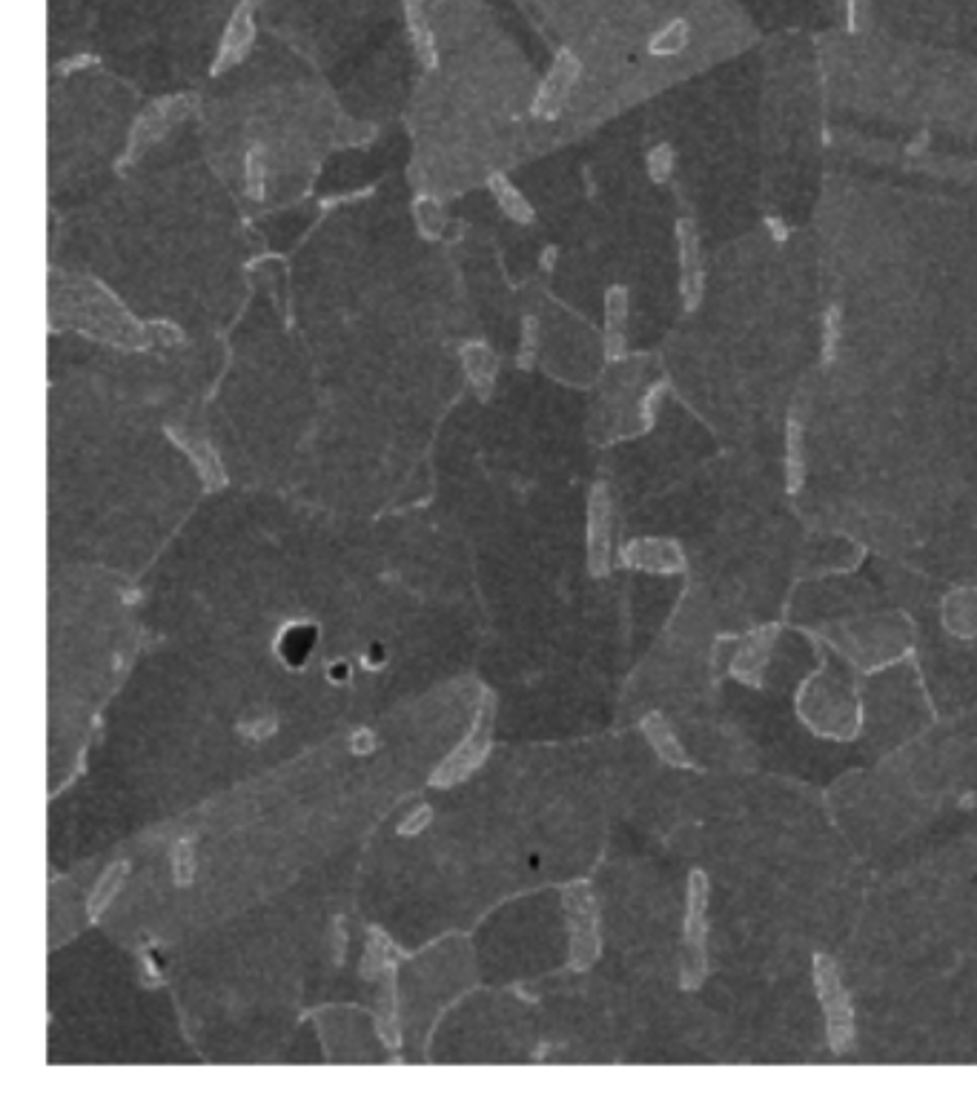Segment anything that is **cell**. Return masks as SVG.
Returning <instances> with one entry per match:
<instances>
[{
    "label": "cell",
    "mask_w": 977,
    "mask_h": 1103,
    "mask_svg": "<svg viewBox=\"0 0 977 1103\" xmlns=\"http://www.w3.org/2000/svg\"><path fill=\"white\" fill-rule=\"evenodd\" d=\"M588 568L594 576L611 568V493L602 482L588 493Z\"/></svg>",
    "instance_id": "5"
},
{
    "label": "cell",
    "mask_w": 977,
    "mask_h": 1103,
    "mask_svg": "<svg viewBox=\"0 0 977 1103\" xmlns=\"http://www.w3.org/2000/svg\"><path fill=\"white\" fill-rule=\"evenodd\" d=\"M602 310H605V330H602L605 361L619 364L628 359V313H631L628 284H611L602 298Z\"/></svg>",
    "instance_id": "6"
},
{
    "label": "cell",
    "mask_w": 977,
    "mask_h": 1103,
    "mask_svg": "<svg viewBox=\"0 0 977 1103\" xmlns=\"http://www.w3.org/2000/svg\"><path fill=\"white\" fill-rule=\"evenodd\" d=\"M413 218H416V227L425 238H439V233H442V207L433 198H427V195L416 198Z\"/></svg>",
    "instance_id": "20"
},
{
    "label": "cell",
    "mask_w": 977,
    "mask_h": 1103,
    "mask_svg": "<svg viewBox=\"0 0 977 1103\" xmlns=\"http://www.w3.org/2000/svg\"><path fill=\"white\" fill-rule=\"evenodd\" d=\"M192 107H195V98H192V95H167V98L152 101V104H149V107L135 118V124H132V129H129L127 149H124V155H121L118 167L124 170V167H129V164H135V161H138V158H141L152 144H158V141H161L172 127H178V124L190 115Z\"/></svg>",
    "instance_id": "1"
},
{
    "label": "cell",
    "mask_w": 977,
    "mask_h": 1103,
    "mask_svg": "<svg viewBox=\"0 0 977 1103\" xmlns=\"http://www.w3.org/2000/svg\"><path fill=\"white\" fill-rule=\"evenodd\" d=\"M863 12H866V0H849V6H846L849 32H860V26H863Z\"/></svg>",
    "instance_id": "26"
},
{
    "label": "cell",
    "mask_w": 977,
    "mask_h": 1103,
    "mask_svg": "<svg viewBox=\"0 0 977 1103\" xmlns=\"http://www.w3.org/2000/svg\"><path fill=\"white\" fill-rule=\"evenodd\" d=\"M313 628L310 625H301V628H290L287 631V637H284V642H281V654H284V659L290 662V665H301L304 662V657H307V651L313 648Z\"/></svg>",
    "instance_id": "21"
},
{
    "label": "cell",
    "mask_w": 977,
    "mask_h": 1103,
    "mask_svg": "<svg viewBox=\"0 0 977 1103\" xmlns=\"http://www.w3.org/2000/svg\"><path fill=\"white\" fill-rule=\"evenodd\" d=\"M568 906H571L576 966H588V960L596 955V917L591 909V897L579 886L568 894Z\"/></svg>",
    "instance_id": "11"
},
{
    "label": "cell",
    "mask_w": 977,
    "mask_h": 1103,
    "mask_svg": "<svg viewBox=\"0 0 977 1103\" xmlns=\"http://www.w3.org/2000/svg\"><path fill=\"white\" fill-rule=\"evenodd\" d=\"M404 23H407V38L413 46V55L419 58V64L425 69H439V49H436V35L427 21L425 0H404Z\"/></svg>",
    "instance_id": "12"
},
{
    "label": "cell",
    "mask_w": 977,
    "mask_h": 1103,
    "mask_svg": "<svg viewBox=\"0 0 977 1103\" xmlns=\"http://www.w3.org/2000/svg\"><path fill=\"white\" fill-rule=\"evenodd\" d=\"M677 238V267H680V298L685 313H697L705 298V261H702L700 230L694 218H680L674 224Z\"/></svg>",
    "instance_id": "2"
},
{
    "label": "cell",
    "mask_w": 977,
    "mask_h": 1103,
    "mask_svg": "<svg viewBox=\"0 0 977 1103\" xmlns=\"http://www.w3.org/2000/svg\"><path fill=\"white\" fill-rule=\"evenodd\" d=\"M840 339H843V307L829 304L823 313V339H820V364L829 367L837 361L840 353Z\"/></svg>",
    "instance_id": "17"
},
{
    "label": "cell",
    "mask_w": 977,
    "mask_h": 1103,
    "mask_svg": "<svg viewBox=\"0 0 977 1103\" xmlns=\"http://www.w3.org/2000/svg\"><path fill=\"white\" fill-rule=\"evenodd\" d=\"M622 562L651 573H677L685 568L680 545L668 539H634L622 548Z\"/></svg>",
    "instance_id": "7"
},
{
    "label": "cell",
    "mask_w": 977,
    "mask_h": 1103,
    "mask_svg": "<svg viewBox=\"0 0 977 1103\" xmlns=\"http://www.w3.org/2000/svg\"><path fill=\"white\" fill-rule=\"evenodd\" d=\"M244 192L250 201H264L267 192V161H264V147L253 144L244 155Z\"/></svg>",
    "instance_id": "16"
},
{
    "label": "cell",
    "mask_w": 977,
    "mask_h": 1103,
    "mask_svg": "<svg viewBox=\"0 0 977 1103\" xmlns=\"http://www.w3.org/2000/svg\"><path fill=\"white\" fill-rule=\"evenodd\" d=\"M582 75V61L576 58L571 49H559L553 58L548 75L542 78V84L536 89L531 104V115L539 121H556L562 115V109L568 104L576 81Z\"/></svg>",
    "instance_id": "3"
},
{
    "label": "cell",
    "mask_w": 977,
    "mask_h": 1103,
    "mask_svg": "<svg viewBox=\"0 0 977 1103\" xmlns=\"http://www.w3.org/2000/svg\"><path fill=\"white\" fill-rule=\"evenodd\" d=\"M674 167H677V149H674V144H668V141H659V144H654V147L648 149V155H645V170H648V178L654 181V184H668L671 181V175H674Z\"/></svg>",
    "instance_id": "18"
},
{
    "label": "cell",
    "mask_w": 977,
    "mask_h": 1103,
    "mask_svg": "<svg viewBox=\"0 0 977 1103\" xmlns=\"http://www.w3.org/2000/svg\"><path fill=\"white\" fill-rule=\"evenodd\" d=\"M691 41V26L685 18H674L668 21L657 35L648 41V52L657 55V58H671V55H680L682 49Z\"/></svg>",
    "instance_id": "15"
},
{
    "label": "cell",
    "mask_w": 977,
    "mask_h": 1103,
    "mask_svg": "<svg viewBox=\"0 0 977 1103\" xmlns=\"http://www.w3.org/2000/svg\"><path fill=\"white\" fill-rule=\"evenodd\" d=\"M488 190L493 195V201H496V207L508 215L513 224H522V227L536 224V207H533L531 201H528V195L519 190L505 172H490Z\"/></svg>",
    "instance_id": "13"
},
{
    "label": "cell",
    "mask_w": 977,
    "mask_h": 1103,
    "mask_svg": "<svg viewBox=\"0 0 977 1103\" xmlns=\"http://www.w3.org/2000/svg\"><path fill=\"white\" fill-rule=\"evenodd\" d=\"M264 0H238L227 21V29L221 35V43H218V52H215L213 61V75H221L227 69L238 66L253 49L255 43V12L261 9Z\"/></svg>",
    "instance_id": "4"
},
{
    "label": "cell",
    "mask_w": 977,
    "mask_h": 1103,
    "mask_svg": "<svg viewBox=\"0 0 977 1103\" xmlns=\"http://www.w3.org/2000/svg\"><path fill=\"white\" fill-rule=\"evenodd\" d=\"M459 361H462V370L468 376L470 387L476 390V396L482 402H488L493 396V387H496V370H499L496 353L485 341H465L459 347Z\"/></svg>",
    "instance_id": "10"
},
{
    "label": "cell",
    "mask_w": 977,
    "mask_h": 1103,
    "mask_svg": "<svg viewBox=\"0 0 977 1103\" xmlns=\"http://www.w3.org/2000/svg\"><path fill=\"white\" fill-rule=\"evenodd\" d=\"M763 224L774 244H786L788 238H791V227L786 224V218H780V215H765Z\"/></svg>",
    "instance_id": "25"
},
{
    "label": "cell",
    "mask_w": 977,
    "mask_h": 1103,
    "mask_svg": "<svg viewBox=\"0 0 977 1103\" xmlns=\"http://www.w3.org/2000/svg\"><path fill=\"white\" fill-rule=\"evenodd\" d=\"M488 725H490V714L485 711V714H479V720H476V725H473V731H470L468 740L459 745V748L450 754V760H447V763L433 774V783L450 785V783H456V780H465L470 771L485 760V751H488Z\"/></svg>",
    "instance_id": "8"
},
{
    "label": "cell",
    "mask_w": 977,
    "mask_h": 1103,
    "mask_svg": "<svg viewBox=\"0 0 977 1103\" xmlns=\"http://www.w3.org/2000/svg\"><path fill=\"white\" fill-rule=\"evenodd\" d=\"M356 748H359V751H362V748H370V737H367V740H364V737H359V743H356Z\"/></svg>",
    "instance_id": "28"
},
{
    "label": "cell",
    "mask_w": 977,
    "mask_h": 1103,
    "mask_svg": "<svg viewBox=\"0 0 977 1103\" xmlns=\"http://www.w3.org/2000/svg\"><path fill=\"white\" fill-rule=\"evenodd\" d=\"M536 353H539V319L522 316V339H519V353H516L519 370H531Z\"/></svg>",
    "instance_id": "22"
},
{
    "label": "cell",
    "mask_w": 977,
    "mask_h": 1103,
    "mask_svg": "<svg viewBox=\"0 0 977 1103\" xmlns=\"http://www.w3.org/2000/svg\"><path fill=\"white\" fill-rule=\"evenodd\" d=\"M427 820H430V808H422V811H419L416 817H410V820L404 823L402 831H404V834H410V831H419V828L425 826Z\"/></svg>",
    "instance_id": "27"
},
{
    "label": "cell",
    "mask_w": 977,
    "mask_h": 1103,
    "mask_svg": "<svg viewBox=\"0 0 977 1103\" xmlns=\"http://www.w3.org/2000/svg\"><path fill=\"white\" fill-rule=\"evenodd\" d=\"M124 874H127V866L121 863V866H112V869H107V874L101 877L98 889L92 891V900H89V914H92V917H95V914H101V909L107 906L109 897H112L115 889L121 886Z\"/></svg>",
    "instance_id": "23"
},
{
    "label": "cell",
    "mask_w": 977,
    "mask_h": 1103,
    "mask_svg": "<svg viewBox=\"0 0 977 1103\" xmlns=\"http://www.w3.org/2000/svg\"><path fill=\"white\" fill-rule=\"evenodd\" d=\"M786 490L797 496L806 485V427L797 413H788L786 419Z\"/></svg>",
    "instance_id": "14"
},
{
    "label": "cell",
    "mask_w": 977,
    "mask_h": 1103,
    "mask_svg": "<svg viewBox=\"0 0 977 1103\" xmlns=\"http://www.w3.org/2000/svg\"><path fill=\"white\" fill-rule=\"evenodd\" d=\"M175 877H178V883H187L192 877V849H190V843H181L178 849H175Z\"/></svg>",
    "instance_id": "24"
},
{
    "label": "cell",
    "mask_w": 977,
    "mask_h": 1103,
    "mask_svg": "<svg viewBox=\"0 0 977 1103\" xmlns=\"http://www.w3.org/2000/svg\"><path fill=\"white\" fill-rule=\"evenodd\" d=\"M671 393V382L668 379H657L654 384L645 387V393L639 396V425H642V433H651L654 425H657L659 407L665 402V396Z\"/></svg>",
    "instance_id": "19"
},
{
    "label": "cell",
    "mask_w": 977,
    "mask_h": 1103,
    "mask_svg": "<svg viewBox=\"0 0 977 1103\" xmlns=\"http://www.w3.org/2000/svg\"><path fill=\"white\" fill-rule=\"evenodd\" d=\"M167 439L172 445L178 447L187 459L192 462V467L198 470L201 482L210 490L224 488L227 482V473H224V465H221V456L215 453V447L201 439V436H192L187 430H175V427H167Z\"/></svg>",
    "instance_id": "9"
}]
</instances>
